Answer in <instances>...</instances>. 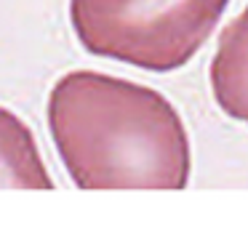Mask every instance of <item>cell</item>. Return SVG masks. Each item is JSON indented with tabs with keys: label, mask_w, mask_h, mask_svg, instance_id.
Listing matches in <instances>:
<instances>
[{
	"label": "cell",
	"mask_w": 248,
	"mask_h": 237,
	"mask_svg": "<svg viewBox=\"0 0 248 237\" xmlns=\"http://www.w3.org/2000/svg\"><path fill=\"white\" fill-rule=\"evenodd\" d=\"M48 131L80 189H184L189 139L163 93L104 72L64 75L48 96Z\"/></svg>",
	"instance_id": "6da1fadb"
},
{
	"label": "cell",
	"mask_w": 248,
	"mask_h": 237,
	"mask_svg": "<svg viewBox=\"0 0 248 237\" xmlns=\"http://www.w3.org/2000/svg\"><path fill=\"white\" fill-rule=\"evenodd\" d=\"M211 91L227 118L248 125V6L219 35L211 61Z\"/></svg>",
	"instance_id": "3957f363"
},
{
	"label": "cell",
	"mask_w": 248,
	"mask_h": 237,
	"mask_svg": "<svg viewBox=\"0 0 248 237\" xmlns=\"http://www.w3.org/2000/svg\"><path fill=\"white\" fill-rule=\"evenodd\" d=\"M230 0H70V22L93 56L147 72L184 67L211 38Z\"/></svg>",
	"instance_id": "7a4b0ae2"
},
{
	"label": "cell",
	"mask_w": 248,
	"mask_h": 237,
	"mask_svg": "<svg viewBox=\"0 0 248 237\" xmlns=\"http://www.w3.org/2000/svg\"><path fill=\"white\" fill-rule=\"evenodd\" d=\"M0 189H54L27 123L0 107Z\"/></svg>",
	"instance_id": "277c9868"
}]
</instances>
